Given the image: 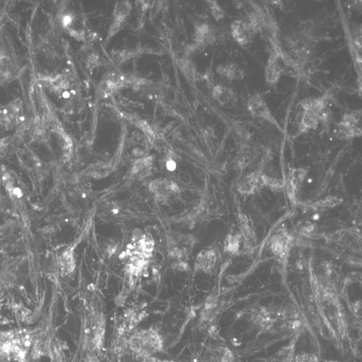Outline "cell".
Instances as JSON below:
<instances>
[{
    "label": "cell",
    "mask_w": 362,
    "mask_h": 362,
    "mask_svg": "<svg viewBox=\"0 0 362 362\" xmlns=\"http://www.w3.org/2000/svg\"><path fill=\"white\" fill-rule=\"evenodd\" d=\"M130 346L134 353L144 358L163 349V339L152 329L141 330L132 336Z\"/></svg>",
    "instance_id": "6da1fadb"
},
{
    "label": "cell",
    "mask_w": 362,
    "mask_h": 362,
    "mask_svg": "<svg viewBox=\"0 0 362 362\" xmlns=\"http://www.w3.org/2000/svg\"><path fill=\"white\" fill-rule=\"evenodd\" d=\"M23 101L17 99L0 108V127L9 131L23 121Z\"/></svg>",
    "instance_id": "7a4b0ae2"
},
{
    "label": "cell",
    "mask_w": 362,
    "mask_h": 362,
    "mask_svg": "<svg viewBox=\"0 0 362 362\" xmlns=\"http://www.w3.org/2000/svg\"><path fill=\"white\" fill-rule=\"evenodd\" d=\"M361 112L346 113L341 121L337 124L338 132L336 136L341 139H351L361 134L359 122L361 120Z\"/></svg>",
    "instance_id": "3957f363"
},
{
    "label": "cell",
    "mask_w": 362,
    "mask_h": 362,
    "mask_svg": "<svg viewBox=\"0 0 362 362\" xmlns=\"http://www.w3.org/2000/svg\"><path fill=\"white\" fill-rule=\"evenodd\" d=\"M248 111L253 115L254 118L263 119L270 122L272 125H276L280 127V125L277 123L276 120L272 115L270 108L267 106L266 101L263 99V96L260 94H256L251 96L248 100L247 102Z\"/></svg>",
    "instance_id": "277c9868"
},
{
    "label": "cell",
    "mask_w": 362,
    "mask_h": 362,
    "mask_svg": "<svg viewBox=\"0 0 362 362\" xmlns=\"http://www.w3.org/2000/svg\"><path fill=\"white\" fill-rule=\"evenodd\" d=\"M255 32L248 20H236L231 24V34L234 40L241 46H246L252 41Z\"/></svg>",
    "instance_id": "5b68a950"
},
{
    "label": "cell",
    "mask_w": 362,
    "mask_h": 362,
    "mask_svg": "<svg viewBox=\"0 0 362 362\" xmlns=\"http://www.w3.org/2000/svg\"><path fill=\"white\" fill-rule=\"evenodd\" d=\"M282 68L276 54H272L265 68V81L270 85H276L282 75Z\"/></svg>",
    "instance_id": "8992f818"
},
{
    "label": "cell",
    "mask_w": 362,
    "mask_h": 362,
    "mask_svg": "<svg viewBox=\"0 0 362 362\" xmlns=\"http://www.w3.org/2000/svg\"><path fill=\"white\" fill-rule=\"evenodd\" d=\"M328 97L322 96L317 98H306L300 101V105L303 109V111L312 112L319 115L322 110L327 108Z\"/></svg>",
    "instance_id": "52a82bcc"
},
{
    "label": "cell",
    "mask_w": 362,
    "mask_h": 362,
    "mask_svg": "<svg viewBox=\"0 0 362 362\" xmlns=\"http://www.w3.org/2000/svg\"><path fill=\"white\" fill-rule=\"evenodd\" d=\"M214 99L222 106L234 103L236 99L235 92L230 88L222 85H217L213 91Z\"/></svg>",
    "instance_id": "ba28073f"
},
{
    "label": "cell",
    "mask_w": 362,
    "mask_h": 362,
    "mask_svg": "<svg viewBox=\"0 0 362 362\" xmlns=\"http://www.w3.org/2000/svg\"><path fill=\"white\" fill-rule=\"evenodd\" d=\"M219 75L231 81H241L245 76L244 70L237 64L220 65L217 68Z\"/></svg>",
    "instance_id": "9c48e42d"
},
{
    "label": "cell",
    "mask_w": 362,
    "mask_h": 362,
    "mask_svg": "<svg viewBox=\"0 0 362 362\" xmlns=\"http://www.w3.org/2000/svg\"><path fill=\"white\" fill-rule=\"evenodd\" d=\"M150 190L153 191L159 197H167L171 192H175L177 187L174 183L166 180H156L150 184Z\"/></svg>",
    "instance_id": "30bf717a"
},
{
    "label": "cell",
    "mask_w": 362,
    "mask_h": 362,
    "mask_svg": "<svg viewBox=\"0 0 362 362\" xmlns=\"http://www.w3.org/2000/svg\"><path fill=\"white\" fill-rule=\"evenodd\" d=\"M217 256L216 253L214 251H202L196 260V265L201 270L204 272H210L215 268L216 264Z\"/></svg>",
    "instance_id": "8fae6325"
},
{
    "label": "cell",
    "mask_w": 362,
    "mask_h": 362,
    "mask_svg": "<svg viewBox=\"0 0 362 362\" xmlns=\"http://www.w3.org/2000/svg\"><path fill=\"white\" fill-rule=\"evenodd\" d=\"M318 115L312 112L303 111L299 123V132L301 134L315 130L319 125Z\"/></svg>",
    "instance_id": "7c38bea8"
},
{
    "label": "cell",
    "mask_w": 362,
    "mask_h": 362,
    "mask_svg": "<svg viewBox=\"0 0 362 362\" xmlns=\"http://www.w3.org/2000/svg\"><path fill=\"white\" fill-rule=\"evenodd\" d=\"M58 267L63 275H68L73 271L75 263L71 250H66L62 253L58 260Z\"/></svg>",
    "instance_id": "4fadbf2b"
},
{
    "label": "cell",
    "mask_w": 362,
    "mask_h": 362,
    "mask_svg": "<svg viewBox=\"0 0 362 362\" xmlns=\"http://www.w3.org/2000/svg\"><path fill=\"white\" fill-rule=\"evenodd\" d=\"M15 72L13 60L8 55H0V79H10Z\"/></svg>",
    "instance_id": "5bb4252c"
},
{
    "label": "cell",
    "mask_w": 362,
    "mask_h": 362,
    "mask_svg": "<svg viewBox=\"0 0 362 362\" xmlns=\"http://www.w3.org/2000/svg\"><path fill=\"white\" fill-rule=\"evenodd\" d=\"M258 175L256 173L250 174L243 179L239 184V188L241 193L251 194L256 189L258 183Z\"/></svg>",
    "instance_id": "9a60e30c"
},
{
    "label": "cell",
    "mask_w": 362,
    "mask_h": 362,
    "mask_svg": "<svg viewBox=\"0 0 362 362\" xmlns=\"http://www.w3.org/2000/svg\"><path fill=\"white\" fill-rule=\"evenodd\" d=\"M306 171L303 169H292L289 172V184L293 191L299 189L302 184Z\"/></svg>",
    "instance_id": "2e32d148"
},
{
    "label": "cell",
    "mask_w": 362,
    "mask_h": 362,
    "mask_svg": "<svg viewBox=\"0 0 362 362\" xmlns=\"http://www.w3.org/2000/svg\"><path fill=\"white\" fill-rule=\"evenodd\" d=\"M15 149V141L11 137L0 139V157H7L13 152Z\"/></svg>",
    "instance_id": "e0dca14e"
},
{
    "label": "cell",
    "mask_w": 362,
    "mask_h": 362,
    "mask_svg": "<svg viewBox=\"0 0 362 362\" xmlns=\"http://www.w3.org/2000/svg\"><path fill=\"white\" fill-rule=\"evenodd\" d=\"M211 11L214 18L216 20H220L225 17V12L220 8L216 2H213L211 5Z\"/></svg>",
    "instance_id": "ac0fdd59"
},
{
    "label": "cell",
    "mask_w": 362,
    "mask_h": 362,
    "mask_svg": "<svg viewBox=\"0 0 362 362\" xmlns=\"http://www.w3.org/2000/svg\"><path fill=\"white\" fill-rule=\"evenodd\" d=\"M239 239L237 236H232L230 238V240L227 241V250L232 252H236L239 250Z\"/></svg>",
    "instance_id": "d6986e66"
},
{
    "label": "cell",
    "mask_w": 362,
    "mask_h": 362,
    "mask_svg": "<svg viewBox=\"0 0 362 362\" xmlns=\"http://www.w3.org/2000/svg\"><path fill=\"white\" fill-rule=\"evenodd\" d=\"M2 180H3V179H2L1 171H0V186H1Z\"/></svg>",
    "instance_id": "ffe728a7"
},
{
    "label": "cell",
    "mask_w": 362,
    "mask_h": 362,
    "mask_svg": "<svg viewBox=\"0 0 362 362\" xmlns=\"http://www.w3.org/2000/svg\"><path fill=\"white\" fill-rule=\"evenodd\" d=\"M163 362H174V361H164Z\"/></svg>",
    "instance_id": "44dd1931"
}]
</instances>
